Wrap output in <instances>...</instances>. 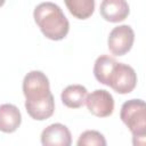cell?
<instances>
[{"instance_id": "obj_1", "label": "cell", "mask_w": 146, "mask_h": 146, "mask_svg": "<svg viewBox=\"0 0 146 146\" xmlns=\"http://www.w3.org/2000/svg\"><path fill=\"white\" fill-rule=\"evenodd\" d=\"M23 94L26 112L32 119L43 121L54 114L55 100L50 92L49 80L43 72L31 71L24 76Z\"/></svg>"}, {"instance_id": "obj_2", "label": "cell", "mask_w": 146, "mask_h": 146, "mask_svg": "<svg viewBox=\"0 0 146 146\" xmlns=\"http://www.w3.org/2000/svg\"><path fill=\"white\" fill-rule=\"evenodd\" d=\"M34 22L42 34L50 40L58 41L64 39L70 30V23L60 7L47 1L39 3L33 11Z\"/></svg>"}, {"instance_id": "obj_3", "label": "cell", "mask_w": 146, "mask_h": 146, "mask_svg": "<svg viewBox=\"0 0 146 146\" xmlns=\"http://www.w3.org/2000/svg\"><path fill=\"white\" fill-rule=\"evenodd\" d=\"M120 119L132 135H146V110L141 99H130L123 103Z\"/></svg>"}, {"instance_id": "obj_4", "label": "cell", "mask_w": 146, "mask_h": 146, "mask_svg": "<svg viewBox=\"0 0 146 146\" xmlns=\"http://www.w3.org/2000/svg\"><path fill=\"white\" fill-rule=\"evenodd\" d=\"M137 84V74L135 70L123 63H117L111 75L108 87L115 92L125 95L131 92Z\"/></svg>"}, {"instance_id": "obj_5", "label": "cell", "mask_w": 146, "mask_h": 146, "mask_svg": "<svg viewBox=\"0 0 146 146\" xmlns=\"http://www.w3.org/2000/svg\"><path fill=\"white\" fill-rule=\"evenodd\" d=\"M135 41V32L129 25L115 26L108 35L107 46L114 56H123L130 51Z\"/></svg>"}, {"instance_id": "obj_6", "label": "cell", "mask_w": 146, "mask_h": 146, "mask_svg": "<svg viewBox=\"0 0 146 146\" xmlns=\"http://www.w3.org/2000/svg\"><path fill=\"white\" fill-rule=\"evenodd\" d=\"M86 105L89 112L98 117H107L112 115L114 111L113 96L104 89H97L89 94L86 99Z\"/></svg>"}, {"instance_id": "obj_7", "label": "cell", "mask_w": 146, "mask_h": 146, "mask_svg": "<svg viewBox=\"0 0 146 146\" xmlns=\"http://www.w3.org/2000/svg\"><path fill=\"white\" fill-rule=\"evenodd\" d=\"M41 144L42 146H71V131L62 123H52L42 130Z\"/></svg>"}, {"instance_id": "obj_8", "label": "cell", "mask_w": 146, "mask_h": 146, "mask_svg": "<svg viewBox=\"0 0 146 146\" xmlns=\"http://www.w3.org/2000/svg\"><path fill=\"white\" fill-rule=\"evenodd\" d=\"M99 13L105 21L119 23L128 17L129 5L124 0H104L100 3Z\"/></svg>"}, {"instance_id": "obj_9", "label": "cell", "mask_w": 146, "mask_h": 146, "mask_svg": "<svg viewBox=\"0 0 146 146\" xmlns=\"http://www.w3.org/2000/svg\"><path fill=\"white\" fill-rule=\"evenodd\" d=\"M22 122V114L13 104L0 105V131L11 133L17 130Z\"/></svg>"}, {"instance_id": "obj_10", "label": "cell", "mask_w": 146, "mask_h": 146, "mask_svg": "<svg viewBox=\"0 0 146 146\" xmlns=\"http://www.w3.org/2000/svg\"><path fill=\"white\" fill-rule=\"evenodd\" d=\"M88 96V90L81 84H71L67 86L60 95L62 102L66 107L70 108H80L86 104Z\"/></svg>"}, {"instance_id": "obj_11", "label": "cell", "mask_w": 146, "mask_h": 146, "mask_svg": "<svg viewBox=\"0 0 146 146\" xmlns=\"http://www.w3.org/2000/svg\"><path fill=\"white\" fill-rule=\"evenodd\" d=\"M116 64H117V62L113 57H110L107 55L99 56L96 59L95 65H94V75H95L96 80L98 82H100L102 84L108 86L111 75H112Z\"/></svg>"}, {"instance_id": "obj_12", "label": "cell", "mask_w": 146, "mask_h": 146, "mask_svg": "<svg viewBox=\"0 0 146 146\" xmlns=\"http://www.w3.org/2000/svg\"><path fill=\"white\" fill-rule=\"evenodd\" d=\"M65 5L68 11L79 19H87L95 10L94 0H65Z\"/></svg>"}, {"instance_id": "obj_13", "label": "cell", "mask_w": 146, "mask_h": 146, "mask_svg": "<svg viewBox=\"0 0 146 146\" xmlns=\"http://www.w3.org/2000/svg\"><path fill=\"white\" fill-rule=\"evenodd\" d=\"M76 146H107L103 133L97 130H86L78 139Z\"/></svg>"}, {"instance_id": "obj_14", "label": "cell", "mask_w": 146, "mask_h": 146, "mask_svg": "<svg viewBox=\"0 0 146 146\" xmlns=\"http://www.w3.org/2000/svg\"><path fill=\"white\" fill-rule=\"evenodd\" d=\"M133 146H146V135H132Z\"/></svg>"}, {"instance_id": "obj_15", "label": "cell", "mask_w": 146, "mask_h": 146, "mask_svg": "<svg viewBox=\"0 0 146 146\" xmlns=\"http://www.w3.org/2000/svg\"><path fill=\"white\" fill-rule=\"evenodd\" d=\"M3 3H5V1H3V0H0V7H1Z\"/></svg>"}]
</instances>
